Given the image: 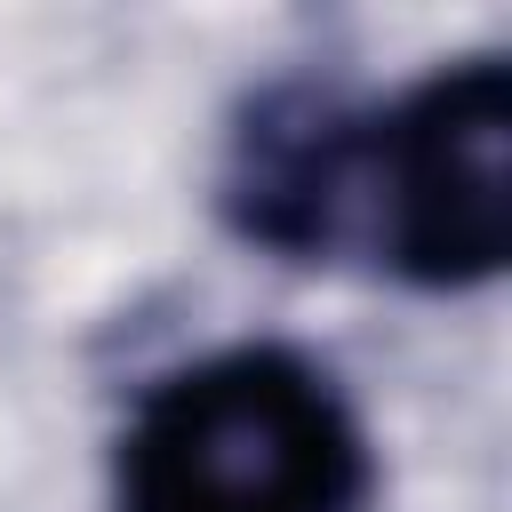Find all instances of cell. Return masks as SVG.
<instances>
[{"label": "cell", "mask_w": 512, "mask_h": 512, "mask_svg": "<svg viewBox=\"0 0 512 512\" xmlns=\"http://www.w3.org/2000/svg\"><path fill=\"white\" fill-rule=\"evenodd\" d=\"M368 432L288 344H232L144 392L112 456V512H360Z\"/></svg>", "instance_id": "1"}, {"label": "cell", "mask_w": 512, "mask_h": 512, "mask_svg": "<svg viewBox=\"0 0 512 512\" xmlns=\"http://www.w3.org/2000/svg\"><path fill=\"white\" fill-rule=\"evenodd\" d=\"M352 232L416 288H480L512 248V72L464 56L360 120Z\"/></svg>", "instance_id": "2"}]
</instances>
